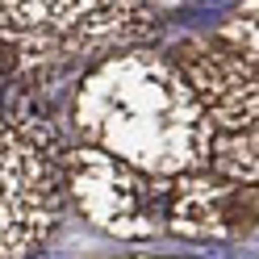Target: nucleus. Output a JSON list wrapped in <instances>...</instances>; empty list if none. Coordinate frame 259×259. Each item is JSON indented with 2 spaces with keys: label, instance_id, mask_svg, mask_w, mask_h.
I'll list each match as a JSON object with an SVG mask.
<instances>
[{
  "label": "nucleus",
  "instance_id": "0eeeda50",
  "mask_svg": "<svg viewBox=\"0 0 259 259\" xmlns=\"http://www.w3.org/2000/svg\"><path fill=\"white\" fill-rule=\"evenodd\" d=\"M55 55H59V34L13 25L9 17H0V79H5V84L29 75V71L51 67Z\"/></svg>",
  "mask_w": 259,
  "mask_h": 259
},
{
  "label": "nucleus",
  "instance_id": "20e7f679",
  "mask_svg": "<svg viewBox=\"0 0 259 259\" xmlns=\"http://www.w3.org/2000/svg\"><path fill=\"white\" fill-rule=\"evenodd\" d=\"M255 184L192 167L171 176L167 230L180 238H247L255 234Z\"/></svg>",
  "mask_w": 259,
  "mask_h": 259
},
{
  "label": "nucleus",
  "instance_id": "6e6552de",
  "mask_svg": "<svg viewBox=\"0 0 259 259\" xmlns=\"http://www.w3.org/2000/svg\"><path fill=\"white\" fill-rule=\"evenodd\" d=\"M101 5L105 0H0V17H9L13 25H29V29L71 34Z\"/></svg>",
  "mask_w": 259,
  "mask_h": 259
},
{
  "label": "nucleus",
  "instance_id": "1a4fd4ad",
  "mask_svg": "<svg viewBox=\"0 0 259 259\" xmlns=\"http://www.w3.org/2000/svg\"><path fill=\"white\" fill-rule=\"evenodd\" d=\"M209 171L226 176L238 184H255L259 180V130L242 125V130H213L209 142Z\"/></svg>",
  "mask_w": 259,
  "mask_h": 259
},
{
  "label": "nucleus",
  "instance_id": "9d476101",
  "mask_svg": "<svg viewBox=\"0 0 259 259\" xmlns=\"http://www.w3.org/2000/svg\"><path fill=\"white\" fill-rule=\"evenodd\" d=\"M213 46H226V51H234V55L255 59V46H259V38H255V0H247L242 9H234L230 17L218 25V42Z\"/></svg>",
  "mask_w": 259,
  "mask_h": 259
},
{
  "label": "nucleus",
  "instance_id": "39448f33",
  "mask_svg": "<svg viewBox=\"0 0 259 259\" xmlns=\"http://www.w3.org/2000/svg\"><path fill=\"white\" fill-rule=\"evenodd\" d=\"M184 79L192 96L201 101L213 130H242L259 121V84H255V59L234 51H201L184 59Z\"/></svg>",
  "mask_w": 259,
  "mask_h": 259
},
{
  "label": "nucleus",
  "instance_id": "7ed1b4c3",
  "mask_svg": "<svg viewBox=\"0 0 259 259\" xmlns=\"http://www.w3.org/2000/svg\"><path fill=\"white\" fill-rule=\"evenodd\" d=\"M63 209V167L0 117V255H34Z\"/></svg>",
  "mask_w": 259,
  "mask_h": 259
},
{
  "label": "nucleus",
  "instance_id": "f03ea898",
  "mask_svg": "<svg viewBox=\"0 0 259 259\" xmlns=\"http://www.w3.org/2000/svg\"><path fill=\"white\" fill-rule=\"evenodd\" d=\"M63 188L88 226L113 238H155L167 230L171 176L142 171L101 147H75L63 159Z\"/></svg>",
  "mask_w": 259,
  "mask_h": 259
},
{
  "label": "nucleus",
  "instance_id": "f257e3e1",
  "mask_svg": "<svg viewBox=\"0 0 259 259\" xmlns=\"http://www.w3.org/2000/svg\"><path fill=\"white\" fill-rule=\"evenodd\" d=\"M84 142L155 176H180L209 163V125L184 71L155 51H113L75 92Z\"/></svg>",
  "mask_w": 259,
  "mask_h": 259
},
{
  "label": "nucleus",
  "instance_id": "423d86ee",
  "mask_svg": "<svg viewBox=\"0 0 259 259\" xmlns=\"http://www.w3.org/2000/svg\"><path fill=\"white\" fill-rule=\"evenodd\" d=\"M79 51H125L155 38V9L147 0H105L75 29Z\"/></svg>",
  "mask_w": 259,
  "mask_h": 259
}]
</instances>
